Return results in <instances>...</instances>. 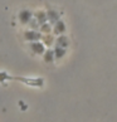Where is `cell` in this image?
<instances>
[{
  "label": "cell",
  "instance_id": "obj_1",
  "mask_svg": "<svg viewBox=\"0 0 117 122\" xmlns=\"http://www.w3.org/2000/svg\"><path fill=\"white\" fill-rule=\"evenodd\" d=\"M13 79H16V81H20V82H23L25 84H29L31 87H42L44 81L42 78H23V77H13Z\"/></svg>",
  "mask_w": 117,
  "mask_h": 122
},
{
  "label": "cell",
  "instance_id": "obj_2",
  "mask_svg": "<svg viewBox=\"0 0 117 122\" xmlns=\"http://www.w3.org/2000/svg\"><path fill=\"white\" fill-rule=\"evenodd\" d=\"M24 38L29 42H37L42 38V34L38 33V31H33V30H26L24 33Z\"/></svg>",
  "mask_w": 117,
  "mask_h": 122
},
{
  "label": "cell",
  "instance_id": "obj_3",
  "mask_svg": "<svg viewBox=\"0 0 117 122\" xmlns=\"http://www.w3.org/2000/svg\"><path fill=\"white\" fill-rule=\"evenodd\" d=\"M30 49L33 51L34 53L37 54H43L44 52H46V48H44V44L40 43V42H31L30 43Z\"/></svg>",
  "mask_w": 117,
  "mask_h": 122
},
{
  "label": "cell",
  "instance_id": "obj_4",
  "mask_svg": "<svg viewBox=\"0 0 117 122\" xmlns=\"http://www.w3.org/2000/svg\"><path fill=\"white\" fill-rule=\"evenodd\" d=\"M31 19V13L29 10H21L19 13V20L21 21L23 24H26V23H29Z\"/></svg>",
  "mask_w": 117,
  "mask_h": 122
},
{
  "label": "cell",
  "instance_id": "obj_5",
  "mask_svg": "<svg viewBox=\"0 0 117 122\" xmlns=\"http://www.w3.org/2000/svg\"><path fill=\"white\" fill-rule=\"evenodd\" d=\"M66 31V25L63 21L61 20H58L56 21V24H54V33L56 34H62V33H64Z\"/></svg>",
  "mask_w": 117,
  "mask_h": 122
},
{
  "label": "cell",
  "instance_id": "obj_6",
  "mask_svg": "<svg viewBox=\"0 0 117 122\" xmlns=\"http://www.w3.org/2000/svg\"><path fill=\"white\" fill-rule=\"evenodd\" d=\"M44 54V61H46L47 63H51V62H53V59H54V52L53 51H46L43 53Z\"/></svg>",
  "mask_w": 117,
  "mask_h": 122
},
{
  "label": "cell",
  "instance_id": "obj_7",
  "mask_svg": "<svg viewBox=\"0 0 117 122\" xmlns=\"http://www.w3.org/2000/svg\"><path fill=\"white\" fill-rule=\"evenodd\" d=\"M48 19H49V21H52V23H56V21L59 20V15H58V13L51 10V11H48Z\"/></svg>",
  "mask_w": 117,
  "mask_h": 122
},
{
  "label": "cell",
  "instance_id": "obj_8",
  "mask_svg": "<svg viewBox=\"0 0 117 122\" xmlns=\"http://www.w3.org/2000/svg\"><path fill=\"white\" fill-rule=\"evenodd\" d=\"M53 52H54V56H56L57 58H62V57L66 54V49H64V48H62V47H58V46H57V48H56Z\"/></svg>",
  "mask_w": 117,
  "mask_h": 122
},
{
  "label": "cell",
  "instance_id": "obj_9",
  "mask_svg": "<svg viewBox=\"0 0 117 122\" xmlns=\"http://www.w3.org/2000/svg\"><path fill=\"white\" fill-rule=\"evenodd\" d=\"M58 42V47H62V48H64L66 46H68V39H67L64 35H62V37L57 40Z\"/></svg>",
  "mask_w": 117,
  "mask_h": 122
},
{
  "label": "cell",
  "instance_id": "obj_10",
  "mask_svg": "<svg viewBox=\"0 0 117 122\" xmlns=\"http://www.w3.org/2000/svg\"><path fill=\"white\" fill-rule=\"evenodd\" d=\"M13 79V77H10L6 72H0V83H4L5 81Z\"/></svg>",
  "mask_w": 117,
  "mask_h": 122
},
{
  "label": "cell",
  "instance_id": "obj_11",
  "mask_svg": "<svg viewBox=\"0 0 117 122\" xmlns=\"http://www.w3.org/2000/svg\"><path fill=\"white\" fill-rule=\"evenodd\" d=\"M46 20H47V15L44 14L43 11H39L38 13V21L40 24H44V23H46Z\"/></svg>",
  "mask_w": 117,
  "mask_h": 122
},
{
  "label": "cell",
  "instance_id": "obj_12",
  "mask_svg": "<svg viewBox=\"0 0 117 122\" xmlns=\"http://www.w3.org/2000/svg\"><path fill=\"white\" fill-rule=\"evenodd\" d=\"M42 30H47L46 33H49V31H51V26L44 23V24H42Z\"/></svg>",
  "mask_w": 117,
  "mask_h": 122
},
{
  "label": "cell",
  "instance_id": "obj_13",
  "mask_svg": "<svg viewBox=\"0 0 117 122\" xmlns=\"http://www.w3.org/2000/svg\"><path fill=\"white\" fill-rule=\"evenodd\" d=\"M43 39H44V42H46L47 46H51V44H52V38L51 37H44Z\"/></svg>",
  "mask_w": 117,
  "mask_h": 122
}]
</instances>
